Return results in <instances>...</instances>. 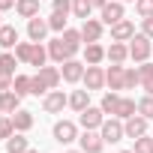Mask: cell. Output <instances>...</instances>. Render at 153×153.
Masks as SVG:
<instances>
[{
	"mask_svg": "<svg viewBox=\"0 0 153 153\" xmlns=\"http://www.w3.org/2000/svg\"><path fill=\"white\" fill-rule=\"evenodd\" d=\"M150 54H153L150 36H144V33H135V36L129 39V57H132L135 63H144V60H147Z\"/></svg>",
	"mask_w": 153,
	"mask_h": 153,
	"instance_id": "cell-1",
	"label": "cell"
},
{
	"mask_svg": "<svg viewBox=\"0 0 153 153\" xmlns=\"http://www.w3.org/2000/svg\"><path fill=\"white\" fill-rule=\"evenodd\" d=\"M99 135H102V141H105V144H117V141H123V138H126L123 120H120V117H114V120H102Z\"/></svg>",
	"mask_w": 153,
	"mask_h": 153,
	"instance_id": "cell-2",
	"label": "cell"
},
{
	"mask_svg": "<svg viewBox=\"0 0 153 153\" xmlns=\"http://www.w3.org/2000/svg\"><path fill=\"white\" fill-rule=\"evenodd\" d=\"M54 141H60V144L78 141V126H75L72 120H57L54 123Z\"/></svg>",
	"mask_w": 153,
	"mask_h": 153,
	"instance_id": "cell-3",
	"label": "cell"
},
{
	"mask_svg": "<svg viewBox=\"0 0 153 153\" xmlns=\"http://www.w3.org/2000/svg\"><path fill=\"white\" fill-rule=\"evenodd\" d=\"M48 57H51V60H57V63H66V60H72V57H75V51L63 42V36H57V39H51V42H48Z\"/></svg>",
	"mask_w": 153,
	"mask_h": 153,
	"instance_id": "cell-4",
	"label": "cell"
},
{
	"mask_svg": "<svg viewBox=\"0 0 153 153\" xmlns=\"http://www.w3.org/2000/svg\"><path fill=\"white\" fill-rule=\"evenodd\" d=\"M66 105H69V96H66L63 90H48L45 99H42V108H45L48 114H57V111H63Z\"/></svg>",
	"mask_w": 153,
	"mask_h": 153,
	"instance_id": "cell-5",
	"label": "cell"
},
{
	"mask_svg": "<svg viewBox=\"0 0 153 153\" xmlns=\"http://www.w3.org/2000/svg\"><path fill=\"white\" fill-rule=\"evenodd\" d=\"M102 120H105V111H102V108H93V105H87V108L78 114V123H81L84 129H99Z\"/></svg>",
	"mask_w": 153,
	"mask_h": 153,
	"instance_id": "cell-6",
	"label": "cell"
},
{
	"mask_svg": "<svg viewBox=\"0 0 153 153\" xmlns=\"http://www.w3.org/2000/svg\"><path fill=\"white\" fill-rule=\"evenodd\" d=\"M78 144H81L84 153H102V147H105L102 135L93 132V129H84V135H78Z\"/></svg>",
	"mask_w": 153,
	"mask_h": 153,
	"instance_id": "cell-7",
	"label": "cell"
},
{
	"mask_svg": "<svg viewBox=\"0 0 153 153\" xmlns=\"http://www.w3.org/2000/svg\"><path fill=\"white\" fill-rule=\"evenodd\" d=\"M105 84L111 90H126V69L120 63H111V69H105Z\"/></svg>",
	"mask_w": 153,
	"mask_h": 153,
	"instance_id": "cell-8",
	"label": "cell"
},
{
	"mask_svg": "<svg viewBox=\"0 0 153 153\" xmlns=\"http://www.w3.org/2000/svg\"><path fill=\"white\" fill-rule=\"evenodd\" d=\"M81 81H84L87 90H102V84H105V69H102V66H87Z\"/></svg>",
	"mask_w": 153,
	"mask_h": 153,
	"instance_id": "cell-9",
	"label": "cell"
},
{
	"mask_svg": "<svg viewBox=\"0 0 153 153\" xmlns=\"http://www.w3.org/2000/svg\"><path fill=\"white\" fill-rule=\"evenodd\" d=\"M99 12H102V24H108V27L117 24V21L123 18V0H108Z\"/></svg>",
	"mask_w": 153,
	"mask_h": 153,
	"instance_id": "cell-10",
	"label": "cell"
},
{
	"mask_svg": "<svg viewBox=\"0 0 153 153\" xmlns=\"http://www.w3.org/2000/svg\"><path fill=\"white\" fill-rule=\"evenodd\" d=\"M63 69H60V75H63V81H69V84H75V81H81L84 78V63H78V60H66V63H60Z\"/></svg>",
	"mask_w": 153,
	"mask_h": 153,
	"instance_id": "cell-11",
	"label": "cell"
},
{
	"mask_svg": "<svg viewBox=\"0 0 153 153\" xmlns=\"http://www.w3.org/2000/svg\"><path fill=\"white\" fill-rule=\"evenodd\" d=\"M48 30H51V27H48V21H45V18H39V15L27 18V36H30V42H42Z\"/></svg>",
	"mask_w": 153,
	"mask_h": 153,
	"instance_id": "cell-12",
	"label": "cell"
},
{
	"mask_svg": "<svg viewBox=\"0 0 153 153\" xmlns=\"http://www.w3.org/2000/svg\"><path fill=\"white\" fill-rule=\"evenodd\" d=\"M132 36H135V24L129 18H120L117 24H111V39L114 42H129Z\"/></svg>",
	"mask_w": 153,
	"mask_h": 153,
	"instance_id": "cell-13",
	"label": "cell"
},
{
	"mask_svg": "<svg viewBox=\"0 0 153 153\" xmlns=\"http://www.w3.org/2000/svg\"><path fill=\"white\" fill-rule=\"evenodd\" d=\"M123 129H126V138H141V135H147V117L132 114V117L123 123Z\"/></svg>",
	"mask_w": 153,
	"mask_h": 153,
	"instance_id": "cell-14",
	"label": "cell"
},
{
	"mask_svg": "<svg viewBox=\"0 0 153 153\" xmlns=\"http://www.w3.org/2000/svg\"><path fill=\"white\" fill-rule=\"evenodd\" d=\"M18 108H21V96L15 90H3L0 93V111L3 114H15Z\"/></svg>",
	"mask_w": 153,
	"mask_h": 153,
	"instance_id": "cell-15",
	"label": "cell"
},
{
	"mask_svg": "<svg viewBox=\"0 0 153 153\" xmlns=\"http://www.w3.org/2000/svg\"><path fill=\"white\" fill-rule=\"evenodd\" d=\"M99 36H102V21L87 18V21L81 24V39H84V42H99Z\"/></svg>",
	"mask_w": 153,
	"mask_h": 153,
	"instance_id": "cell-16",
	"label": "cell"
},
{
	"mask_svg": "<svg viewBox=\"0 0 153 153\" xmlns=\"http://www.w3.org/2000/svg\"><path fill=\"white\" fill-rule=\"evenodd\" d=\"M84 60H87V66H99V63L105 60V48H102L99 42H87V48H84Z\"/></svg>",
	"mask_w": 153,
	"mask_h": 153,
	"instance_id": "cell-17",
	"label": "cell"
},
{
	"mask_svg": "<svg viewBox=\"0 0 153 153\" xmlns=\"http://www.w3.org/2000/svg\"><path fill=\"white\" fill-rule=\"evenodd\" d=\"M105 57H108L111 63H123V60L129 57V45H126V42H111V48H105Z\"/></svg>",
	"mask_w": 153,
	"mask_h": 153,
	"instance_id": "cell-18",
	"label": "cell"
},
{
	"mask_svg": "<svg viewBox=\"0 0 153 153\" xmlns=\"http://www.w3.org/2000/svg\"><path fill=\"white\" fill-rule=\"evenodd\" d=\"M27 150H30V144H27V138L21 132H12L6 138V153H27Z\"/></svg>",
	"mask_w": 153,
	"mask_h": 153,
	"instance_id": "cell-19",
	"label": "cell"
},
{
	"mask_svg": "<svg viewBox=\"0 0 153 153\" xmlns=\"http://www.w3.org/2000/svg\"><path fill=\"white\" fill-rule=\"evenodd\" d=\"M36 75H39V78L48 84V90H54V87L60 84V78H63V75H60V69H54V66H42Z\"/></svg>",
	"mask_w": 153,
	"mask_h": 153,
	"instance_id": "cell-20",
	"label": "cell"
},
{
	"mask_svg": "<svg viewBox=\"0 0 153 153\" xmlns=\"http://www.w3.org/2000/svg\"><path fill=\"white\" fill-rule=\"evenodd\" d=\"M15 12H18L21 18L39 15V0H15Z\"/></svg>",
	"mask_w": 153,
	"mask_h": 153,
	"instance_id": "cell-21",
	"label": "cell"
},
{
	"mask_svg": "<svg viewBox=\"0 0 153 153\" xmlns=\"http://www.w3.org/2000/svg\"><path fill=\"white\" fill-rule=\"evenodd\" d=\"M87 105H90V90H87V87H84V90H75V93L69 96V108H75L78 114H81Z\"/></svg>",
	"mask_w": 153,
	"mask_h": 153,
	"instance_id": "cell-22",
	"label": "cell"
},
{
	"mask_svg": "<svg viewBox=\"0 0 153 153\" xmlns=\"http://www.w3.org/2000/svg\"><path fill=\"white\" fill-rule=\"evenodd\" d=\"M18 45V30L15 27H9V24H3V27H0V48H15Z\"/></svg>",
	"mask_w": 153,
	"mask_h": 153,
	"instance_id": "cell-23",
	"label": "cell"
},
{
	"mask_svg": "<svg viewBox=\"0 0 153 153\" xmlns=\"http://www.w3.org/2000/svg\"><path fill=\"white\" fill-rule=\"evenodd\" d=\"M135 111H138V102H135V99H126V96H120V105H117L114 117H120V120H129Z\"/></svg>",
	"mask_w": 153,
	"mask_h": 153,
	"instance_id": "cell-24",
	"label": "cell"
},
{
	"mask_svg": "<svg viewBox=\"0 0 153 153\" xmlns=\"http://www.w3.org/2000/svg\"><path fill=\"white\" fill-rule=\"evenodd\" d=\"M12 123H15V132H27V129L33 126V114L24 111V108H18V111L12 114Z\"/></svg>",
	"mask_w": 153,
	"mask_h": 153,
	"instance_id": "cell-25",
	"label": "cell"
},
{
	"mask_svg": "<svg viewBox=\"0 0 153 153\" xmlns=\"http://www.w3.org/2000/svg\"><path fill=\"white\" fill-rule=\"evenodd\" d=\"M72 12H75V18L87 21L90 12H93V3H90V0H72Z\"/></svg>",
	"mask_w": 153,
	"mask_h": 153,
	"instance_id": "cell-26",
	"label": "cell"
},
{
	"mask_svg": "<svg viewBox=\"0 0 153 153\" xmlns=\"http://www.w3.org/2000/svg\"><path fill=\"white\" fill-rule=\"evenodd\" d=\"M45 60H48V48H42V42H33V54H30V66L42 69V66H45Z\"/></svg>",
	"mask_w": 153,
	"mask_h": 153,
	"instance_id": "cell-27",
	"label": "cell"
},
{
	"mask_svg": "<svg viewBox=\"0 0 153 153\" xmlns=\"http://www.w3.org/2000/svg\"><path fill=\"white\" fill-rule=\"evenodd\" d=\"M117 105H120V93H117V90H111V93H105V96H102V105H99V108H102L105 114H114V111H117Z\"/></svg>",
	"mask_w": 153,
	"mask_h": 153,
	"instance_id": "cell-28",
	"label": "cell"
},
{
	"mask_svg": "<svg viewBox=\"0 0 153 153\" xmlns=\"http://www.w3.org/2000/svg\"><path fill=\"white\" fill-rule=\"evenodd\" d=\"M60 36H63V42H66L72 51H78V48H81V42H84V39H81V30H69V27H66Z\"/></svg>",
	"mask_w": 153,
	"mask_h": 153,
	"instance_id": "cell-29",
	"label": "cell"
},
{
	"mask_svg": "<svg viewBox=\"0 0 153 153\" xmlns=\"http://www.w3.org/2000/svg\"><path fill=\"white\" fill-rule=\"evenodd\" d=\"M15 66H18V57H15L12 51H3V54H0V69H3V72L15 75Z\"/></svg>",
	"mask_w": 153,
	"mask_h": 153,
	"instance_id": "cell-30",
	"label": "cell"
},
{
	"mask_svg": "<svg viewBox=\"0 0 153 153\" xmlns=\"http://www.w3.org/2000/svg\"><path fill=\"white\" fill-rule=\"evenodd\" d=\"M12 90L18 96H27L30 93V78H27V75H15V78H12Z\"/></svg>",
	"mask_w": 153,
	"mask_h": 153,
	"instance_id": "cell-31",
	"label": "cell"
},
{
	"mask_svg": "<svg viewBox=\"0 0 153 153\" xmlns=\"http://www.w3.org/2000/svg\"><path fill=\"white\" fill-rule=\"evenodd\" d=\"M48 27H51L54 33H63V30H66V12H51Z\"/></svg>",
	"mask_w": 153,
	"mask_h": 153,
	"instance_id": "cell-32",
	"label": "cell"
},
{
	"mask_svg": "<svg viewBox=\"0 0 153 153\" xmlns=\"http://www.w3.org/2000/svg\"><path fill=\"white\" fill-rule=\"evenodd\" d=\"M30 54H33V42H18L15 45V57L21 63H30Z\"/></svg>",
	"mask_w": 153,
	"mask_h": 153,
	"instance_id": "cell-33",
	"label": "cell"
},
{
	"mask_svg": "<svg viewBox=\"0 0 153 153\" xmlns=\"http://www.w3.org/2000/svg\"><path fill=\"white\" fill-rule=\"evenodd\" d=\"M138 114L147 117V120H153V96H150V93H147L144 99H138Z\"/></svg>",
	"mask_w": 153,
	"mask_h": 153,
	"instance_id": "cell-34",
	"label": "cell"
},
{
	"mask_svg": "<svg viewBox=\"0 0 153 153\" xmlns=\"http://www.w3.org/2000/svg\"><path fill=\"white\" fill-rule=\"evenodd\" d=\"M30 93H33V96H45V93H48V84L39 78V75H33V78H30Z\"/></svg>",
	"mask_w": 153,
	"mask_h": 153,
	"instance_id": "cell-35",
	"label": "cell"
},
{
	"mask_svg": "<svg viewBox=\"0 0 153 153\" xmlns=\"http://www.w3.org/2000/svg\"><path fill=\"white\" fill-rule=\"evenodd\" d=\"M135 153H153V138H147V135H141V138H135V147H132Z\"/></svg>",
	"mask_w": 153,
	"mask_h": 153,
	"instance_id": "cell-36",
	"label": "cell"
},
{
	"mask_svg": "<svg viewBox=\"0 0 153 153\" xmlns=\"http://www.w3.org/2000/svg\"><path fill=\"white\" fill-rule=\"evenodd\" d=\"M12 132H15V123H12V117H0V138L6 141Z\"/></svg>",
	"mask_w": 153,
	"mask_h": 153,
	"instance_id": "cell-37",
	"label": "cell"
},
{
	"mask_svg": "<svg viewBox=\"0 0 153 153\" xmlns=\"http://www.w3.org/2000/svg\"><path fill=\"white\" fill-rule=\"evenodd\" d=\"M135 9L141 18H150L153 15V0H135Z\"/></svg>",
	"mask_w": 153,
	"mask_h": 153,
	"instance_id": "cell-38",
	"label": "cell"
},
{
	"mask_svg": "<svg viewBox=\"0 0 153 153\" xmlns=\"http://www.w3.org/2000/svg\"><path fill=\"white\" fill-rule=\"evenodd\" d=\"M141 84V75H138V69H126V90H135Z\"/></svg>",
	"mask_w": 153,
	"mask_h": 153,
	"instance_id": "cell-39",
	"label": "cell"
},
{
	"mask_svg": "<svg viewBox=\"0 0 153 153\" xmlns=\"http://www.w3.org/2000/svg\"><path fill=\"white\" fill-rule=\"evenodd\" d=\"M12 78H15V75H9V72L0 69V93H3V90H12Z\"/></svg>",
	"mask_w": 153,
	"mask_h": 153,
	"instance_id": "cell-40",
	"label": "cell"
},
{
	"mask_svg": "<svg viewBox=\"0 0 153 153\" xmlns=\"http://www.w3.org/2000/svg\"><path fill=\"white\" fill-rule=\"evenodd\" d=\"M54 3V12H66L69 15V9H72V0H51Z\"/></svg>",
	"mask_w": 153,
	"mask_h": 153,
	"instance_id": "cell-41",
	"label": "cell"
},
{
	"mask_svg": "<svg viewBox=\"0 0 153 153\" xmlns=\"http://www.w3.org/2000/svg\"><path fill=\"white\" fill-rule=\"evenodd\" d=\"M138 75H141V81H144V78H153V63L144 60V63L138 66Z\"/></svg>",
	"mask_w": 153,
	"mask_h": 153,
	"instance_id": "cell-42",
	"label": "cell"
},
{
	"mask_svg": "<svg viewBox=\"0 0 153 153\" xmlns=\"http://www.w3.org/2000/svg\"><path fill=\"white\" fill-rule=\"evenodd\" d=\"M141 33L153 39V15H150V18H141Z\"/></svg>",
	"mask_w": 153,
	"mask_h": 153,
	"instance_id": "cell-43",
	"label": "cell"
},
{
	"mask_svg": "<svg viewBox=\"0 0 153 153\" xmlns=\"http://www.w3.org/2000/svg\"><path fill=\"white\" fill-rule=\"evenodd\" d=\"M141 87H144V90L153 96V78H144V81H141Z\"/></svg>",
	"mask_w": 153,
	"mask_h": 153,
	"instance_id": "cell-44",
	"label": "cell"
},
{
	"mask_svg": "<svg viewBox=\"0 0 153 153\" xmlns=\"http://www.w3.org/2000/svg\"><path fill=\"white\" fill-rule=\"evenodd\" d=\"M15 6V0H0V12H6V9H12Z\"/></svg>",
	"mask_w": 153,
	"mask_h": 153,
	"instance_id": "cell-45",
	"label": "cell"
},
{
	"mask_svg": "<svg viewBox=\"0 0 153 153\" xmlns=\"http://www.w3.org/2000/svg\"><path fill=\"white\" fill-rule=\"evenodd\" d=\"M90 3H93V6H96V9H102V6H105V3H108V0H90Z\"/></svg>",
	"mask_w": 153,
	"mask_h": 153,
	"instance_id": "cell-46",
	"label": "cell"
},
{
	"mask_svg": "<svg viewBox=\"0 0 153 153\" xmlns=\"http://www.w3.org/2000/svg\"><path fill=\"white\" fill-rule=\"evenodd\" d=\"M69 153H84V150H69Z\"/></svg>",
	"mask_w": 153,
	"mask_h": 153,
	"instance_id": "cell-47",
	"label": "cell"
},
{
	"mask_svg": "<svg viewBox=\"0 0 153 153\" xmlns=\"http://www.w3.org/2000/svg\"><path fill=\"white\" fill-rule=\"evenodd\" d=\"M120 153H135V150H120Z\"/></svg>",
	"mask_w": 153,
	"mask_h": 153,
	"instance_id": "cell-48",
	"label": "cell"
},
{
	"mask_svg": "<svg viewBox=\"0 0 153 153\" xmlns=\"http://www.w3.org/2000/svg\"><path fill=\"white\" fill-rule=\"evenodd\" d=\"M123 3H135V0H123Z\"/></svg>",
	"mask_w": 153,
	"mask_h": 153,
	"instance_id": "cell-49",
	"label": "cell"
},
{
	"mask_svg": "<svg viewBox=\"0 0 153 153\" xmlns=\"http://www.w3.org/2000/svg\"><path fill=\"white\" fill-rule=\"evenodd\" d=\"M27 153H39V150H27Z\"/></svg>",
	"mask_w": 153,
	"mask_h": 153,
	"instance_id": "cell-50",
	"label": "cell"
},
{
	"mask_svg": "<svg viewBox=\"0 0 153 153\" xmlns=\"http://www.w3.org/2000/svg\"><path fill=\"white\" fill-rule=\"evenodd\" d=\"M0 27H3V21H0Z\"/></svg>",
	"mask_w": 153,
	"mask_h": 153,
	"instance_id": "cell-51",
	"label": "cell"
}]
</instances>
